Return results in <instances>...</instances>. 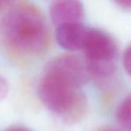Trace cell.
Returning <instances> with one entry per match:
<instances>
[{
  "label": "cell",
  "mask_w": 131,
  "mask_h": 131,
  "mask_svg": "<svg viewBox=\"0 0 131 131\" xmlns=\"http://www.w3.org/2000/svg\"><path fill=\"white\" fill-rule=\"evenodd\" d=\"M0 35L7 48L21 56H36L46 51L49 32L41 12L30 5L13 7L2 18Z\"/></svg>",
  "instance_id": "obj_1"
},
{
  "label": "cell",
  "mask_w": 131,
  "mask_h": 131,
  "mask_svg": "<svg viewBox=\"0 0 131 131\" xmlns=\"http://www.w3.org/2000/svg\"><path fill=\"white\" fill-rule=\"evenodd\" d=\"M72 76L52 62L47 64L38 85V96L49 111L67 123L86 115L88 100Z\"/></svg>",
  "instance_id": "obj_2"
},
{
  "label": "cell",
  "mask_w": 131,
  "mask_h": 131,
  "mask_svg": "<svg viewBox=\"0 0 131 131\" xmlns=\"http://www.w3.org/2000/svg\"><path fill=\"white\" fill-rule=\"evenodd\" d=\"M86 61L107 62L113 61L117 53V46L112 38L104 31L89 28L83 47Z\"/></svg>",
  "instance_id": "obj_3"
},
{
  "label": "cell",
  "mask_w": 131,
  "mask_h": 131,
  "mask_svg": "<svg viewBox=\"0 0 131 131\" xmlns=\"http://www.w3.org/2000/svg\"><path fill=\"white\" fill-rule=\"evenodd\" d=\"M52 21L57 27L63 24L81 23L84 6L80 0H54L49 8Z\"/></svg>",
  "instance_id": "obj_4"
},
{
  "label": "cell",
  "mask_w": 131,
  "mask_h": 131,
  "mask_svg": "<svg viewBox=\"0 0 131 131\" xmlns=\"http://www.w3.org/2000/svg\"><path fill=\"white\" fill-rule=\"evenodd\" d=\"M89 28L82 23H71L58 26L55 31V39L62 48L67 51L83 49Z\"/></svg>",
  "instance_id": "obj_5"
},
{
  "label": "cell",
  "mask_w": 131,
  "mask_h": 131,
  "mask_svg": "<svg viewBox=\"0 0 131 131\" xmlns=\"http://www.w3.org/2000/svg\"><path fill=\"white\" fill-rule=\"evenodd\" d=\"M85 65L88 76H92L93 78L99 80L109 79L115 72V65L113 61H107V62L86 61V63Z\"/></svg>",
  "instance_id": "obj_6"
},
{
  "label": "cell",
  "mask_w": 131,
  "mask_h": 131,
  "mask_svg": "<svg viewBox=\"0 0 131 131\" xmlns=\"http://www.w3.org/2000/svg\"><path fill=\"white\" fill-rule=\"evenodd\" d=\"M116 119L123 126L131 127V95L126 97L118 106Z\"/></svg>",
  "instance_id": "obj_7"
},
{
  "label": "cell",
  "mask_w": 131,
  "mask_h": 131,
  "mask_svg": "<svg viewBox=\"0 0 131 131\" xmlns=\"http://www.w3.org/2000/svg\"><path fill=\"white\" fill-rule=\"evenodd\" d=\"M123 66L127 73L131 76V45L127 47L123 53Z\"/></svg>",
  "instance_id": "obj_8"
},
{
  "label": "cell",
  "mask_w": 131,
  "mask_h": 131,
  "mask_svg": "<svg viewBox=\"0 0 131 131\" xmlns=\"http://www.w3.org/2000/svg\"><path fill=\"white\" fill-rule=\"evenodd\" d=\"M8 83L2 76H0V102L3 101L8 94Z\"/></svg>",
  "instance_id": "obj_9"
},
{
  "label": "cell",
  "mask_w": 131,
  "mask_h": 131,
  "mask_svg": "<svg viewBox=\"0 0 131 131\" xmlns=\"http://www.w3.org/2000/svg\"><path fill=\"white\" fill-rule=\"evenodd\" d=\"M118 5L123 8H131V0H114Z\"/></svg>",
  "instance_id": "obj_10"
},
{
  "label": "cell",
  "mask_w": 131,
  "mask_h": 131,
  "mask_svg": "<svg viewBox=\"0 0 131 131\" xmlns=\"http://www.w3.org/2000/svg\"><path fill=\"white\" fill-rule=\"evenodd\" d=\"M95 131H121L118 128H114V127H111V126H103L98 128Z\"/></svg>",
  "instance_id": "obj_11"
},
{
  "label": "cell",
  "mask_w": 131,
  "mask_h": 131,
  "mask_svg": "<svg viewBox=\"0 0 131 131\" xmlns=\"http://www.w3.org/2000/svg\"><path fill=\"white\" fill-rule=\"evenodd\" d=\"M14 0H0V9L5 8L6 6L10 5Z\"/></svg>",
  "instance_id": "obj_12"
},
{
  "label": "cell",
  "mask_w": 131,
  "mask_h": 131,
  "mask_svg": "<svg viewBox=\"0 0 131 131\" xmlns=\"http://www.w3.org/2000/svg\"><path fill=\"white\" fill-rule=\"evenodd\" d=\"M5 131H32L31 129H29L27 128H24V127H14V128H8Z\"/></svg>",
  "instance_id": "obj_13"
}]
</instances>
